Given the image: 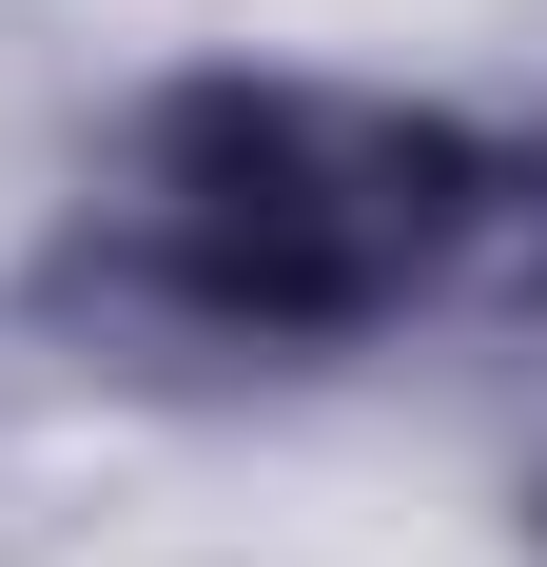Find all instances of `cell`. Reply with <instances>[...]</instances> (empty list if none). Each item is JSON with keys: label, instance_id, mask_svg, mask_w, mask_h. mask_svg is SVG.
I'll return each instance as SVG.
<instances>
[{"label": "cell", "instance_id": "6da1fadb", "mask_svg": "<svg viewBox=\"0 0 547 567\" xmlns=\"http://www.w3.org/2000/svg\"><path fill=\"white\" fill-rule=\"evenodd\" d=\"M431 235H450V157L332 99H196L137 157V275L255 333L372 313L391 275H431Z\"/></svg>", "mask_w": 547, "mask_h": 567}]
</instances>
